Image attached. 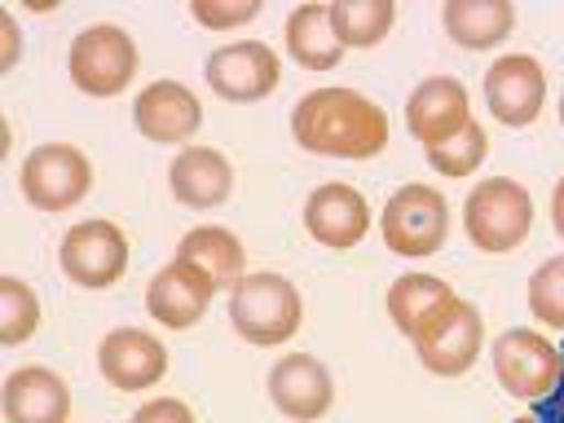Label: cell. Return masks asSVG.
I'll return each instance as SVG.
<instances>
[{
	"instance_id": "obj_2",
	"label": "cell",
	"mask_w": 564,
	"mask_h": 423,
	"mask_svg": "<svg viewBox=\"0 0 564 423\" xmlns=\"http://www.w3.org/2000/svg\"><path fill=\"white\" fill-rule=\"evenodd\" d=\"M304 322V300L295 291L291 278L282 273H247L234 291H229V326L238 330V339L256 344V348H282Z\"/></svg>"
},
{
	"instance_id": "obj_24",
	"label": "cell",
	"mask_w": 564,
	"mask_h": 423,
	"mask_svg": "<svg viewBox=\"0 0 564 423\" xmlns=\"http://www.w3.org/2000/svg\"><path fill=\"white\" fill-rule=\"evenodd\" d=\"M330 22L344 48H375L397 22V4L392 0H335Z\"/></svg>"
},
{
	"instance_id": "obj_1",
	"label": "cell",
	"mask_w": 564,
	"mask_h": 423,
	"mask_svg": "<svg viewBox=\"0 0 564 423\" xmlns=\"http://www.w3.org/2000/svg\"><path fill=\"white\" fill-rule=\"evenodd\" d=\"M291 137L300 150L322 154V159H375L388 150L392 128L388 110L344 84L308 88L291 106Z\"/></svg>"
},
{
	"instance_id": "obj_7",
	"label": "cell",
	"mask_w": 564,
	"mask_h": 423,
	"mask_svg": "<svg viewBox=\"0 0 564 423\" xmlns=\"http://www.w3.org/2000/svg\"><path fill=\"white\" fill-rule=\"evenodd\" d=\"M494 375L516 401H546L564 379V348L542 330L511 326L494 339Z\"/></svg>"
},
{
	"instance_id": "obj_12",
	"label": "cell",
	"mask_w": 564,
	"mask_h": 423,
	"mask_svg": "<svg viewBox=\"0 0 564 423\" xmlns=\"http://www.w3.org/2000/svg\"><path fill=\"white\" fill-rule=\"evenodd\" d=\"M467 123H471V97H467L463 79H454V75H427V79H419L410 88V97H405V128H410V137L423 150L445 145Z\"/></svg>"
},
{
	"instance_id": "obj_30",
	"label": "cell",
	"mask_w": 564,
	"mask_h": 423,
	"mask_svg": "<svg viewBox=\"0 0 564 423\" xmlns=\"http://www.w3.org/2000/svg\"><path fill=\"white\" fill-rule=\"evenodd\" d=\"M0 35H4V57H0V70H9V66L18 62V48H22V35H18V22H13V13H9V9L0 13Z\"/></svg>"
},
{
	"instance_id": "obj_32",
	"label": "cell",
	"mask_w": 564,
	"mask_h": 423,
	"mask_svg": "<svg viewBox=\"0 0 564 423\" xmlns=\"http://www.w3.org/2000/svg\"><path fill=\"white\" fill-rule=\"evenodd\" d=\"M551 229L564 238V176H560L555 189H551Z\"/></svg>"
},
{
	"instance_id": "obj_16",
	"label": "cell",
	"mask_w": 564,
	"mask_h": 423,
	"mask_svg": "<svg viewBox=\"0 0 564 423\" xmlns=\"http://www.w3.org/2000/svg\"><path fill=\"white\" fill-rule=\"evenodd\" d=\"M132 123L154 145H181L203 128V101L181 79H154L137 93Z\"/></svg>"
},
{
	"instance_id": "obj_33",
	"label": "cell",
	"mask_w": 564,
	"mask_h": 423,
	"mask_svg": "<svg viewBox=\"0 0 564 423\" xmlns=\"http://www.w3.org/2000/svg\"><path fill=\"white\" fill-rule=\"evenodd\" d=\"M511 423H542L538 414H520V419H511Z\"/></svg>"
},
{
	"instance_id": "obj_34",
	"label": "cell",
	"mask_w": 564,
	"mask_h": 423,
	"mask_svg": "<svg viewBox=\"0 0 564 423\" xmlns=\"http://www.w3.org/2000/svg\"><path fill=\"white\" fill-rule=\"evenodd\" d=\"M560 128H564V93H560Z\"/></svg>"
},
{
	"instance_id": "obj_13",
	"label": "cell",
	"mask_w": 564,
	"mask_h": 423,
	"mask_svg": "<svg viewBox=\"0 0 564 423\" xmlns=\"http://www.w3.org/2000/svg\"><path fill=\"white\" fill-rule=\"evenodd\" d=\"M300 216H304L308 238L330 251H348L370 234V203L357 185H344V181H326L308 189Z\"/></svg>"
},
{
	"instance_id": "obj_28",
	"label": "cell",
	"mask_w": 564,
	"mask_h": 423,
	"mask_svg": "<svg viewBox=\"0 0 564 423\" xmlns=\"http://www.w3.org/2000/svg\"><path fill=\"white\" fill-rule=\"evenodd\" d=\"M189 18L207 31H238L260 18V0H189Z\"/></svg>"
},
{
	"instance_id": "obj_22",
	"label": "cell",
	"mask_w": 564,
	"mask_h": 423,
	"mask_svg": "<svg viewBox=\"0 0 564 423\" xmlns=\"http://www.w3.org/2000/svg\"><path fill=\"white\" fill-rule=\"evenodd\" d=\"M286 53L295 66L304 70H330L339 66L344 57V44L335 35V22H330V4L326 0H304L286 13Z\"/></svg>"
},
{
	"instance_id": "obj_11",
	"label": "cell",
	"mask_w": 564,
	"mask_h": 423,
	"mask_svg": "<svg viewBox=\"0 0 564 423\" xmlns=\"http://www.w3.org/2000/svg\"><path fill=\"white\" fill-rule=\"evenodd\" d=\"M485 106L502 128L538 123L546 106V70L533 53H502L485 70Z\"/></svg>"
},
{
	"instance_id": "obj_25",
	"label": "cell",
	"mask_w": 564,
	"mask_h": 423,
	"mask_svg": "<svg viewBox=\"0 0 564 423\" xmlns=\"http://www.w3.org/2000/svg\"><path fill=\"white\" fill-rule=\"evenodd\" d=\"M40 295H35V286L31 282H22V278H13V273H4L0 278V344H22V339H31L35 330H40Z\"/></svg>"
},
{
	"instance_id": "obj_29",
	"label": "cell",
	"mask_w": 564,
	"mask_h": 423,
	"mask_svg": "<svg viewBox=\"0 0 564 423\" xmlns=\"http://www.w3.org/2000/svg\"><path fill=\"white\" fill-rule=\"evenodd\" d=\"M128 423H198V419L181 397H150V401H141L132 410Z\"/></svg>"
},
{
	"instance_id": "obj_20",
	"label": "cell",
	"mask_w": 564,
	"mask_h": 423,
	"mask_svg": "<svg viewBox=\"0 0 564 423\" xmlns=\"http://www.w3.org/2000/svg\"><path fill=\"white\" fill-rule=\"evenodd\" d=\"M176 260H185L189 269H198L216 291H234L247 278V247L225 225H194L176 242Z\"/></svg>"
},
{
	"instance_id": "obj_26",
	"label": "cell",
	"mask_w": 564,
	"mask_h": 423,
	"mask_svg": "<svg viewBox=\"0 0 564 423\" xmlns=\"http://www.w3.org/2000/svg\"><path fill=\"white\" fill-rule=\"evenodd\" d=\"M423 154H427V163H432L441 176H471V172L485 163V154H489V132H485L480 119H471L458 137H449L445 145H432V150H423Z\"/></svg>"
},
{
	"instance_id": "obj_4",
	"label": "cell",
	"mask_w": 564,
	"mask_h": 423,
	"mask_svg": "<svg viewBox=\"0 0 564 423\" xmlns=\"http://www.w3.org/2000/svg\"><path fill=\"white\" fill-rule=\"evenodd\" d=\"M137 66H141L137 40L119 22H88L70 40V53H66L70 84L84 97H119V93H128V84L137 79Z\"/></svg>"
},
{
	"instance_id": "obj_23",
	"label": "cell",
	"mask_w": 564,
	"mask_h": 423,
	"mask_svg": "<svg viewBox=\"0 0 564 423\" xmlns=\"http://www.w3.org/2000/svg\"><path fill=\"white\" fill-rule=\"evenodd\" d=\"M441 22H445V35L458 48L485 53V48H494V44H502L511 35L516 4L511 0H445Z\"/></svg>"
},
{
	"instance_id": "obj_21",
	"label": "cell",
	"mask_w": 564,
	"mask_h": 423,
	"mask_svg": "<svg viewBox=\"0 0 564 423\" xmlns=\"http://www.w3.org/2000/svg\"><path fill=\"white\" fill-rule=\"evenodd\" d=\"M458 300V291L445 282V278H436V273H423V269H410V273H401V278H392V286H388V317H392V326L405 335V339H419L449 304Z\"/></svg>"
},
{
	"instance_id": "obj_9",
	"label": "cell",
	"mask_w": 564,
	"mask_h": 423,
	"mask_svg": "<svg viewBox=\"0 0 564 423\" xmlns=\"http://www.w3.org/2000/svg\"><path fill=\"white\" fill-rule=\"evenodd\" d=\"M414 344V357L427 375H441V379H458L476 366L480 348H485V322H480V308L471 300H454Z\"/></svg>"
},
{
	"instance_id": "obj_6",
	"label": "cell",
	"mask_w": 564,
	"mask_h": 423,
	"mask_svg": "<svg viewBox=\"0 0 564 423\" xmlns=\"http://www.w3.org/2000/svg\"><path fill=\"white\" fill-rule=\"evenodd\" d=\"M18 185L35 212H70L93 189V163L70 141H44L22 159Z\"/></svg>"
},
{
	"instance_id": "obj_17",
	"label": "cell",
	"mask_w": 564,
	"mask_h": 423,
	"mask_svg": "<svg viewBox=\"0 0 564 423\" xmlns=\"http://www.w3.org/2000/svg\"><path fill=\"white\" fill-rule=\"evenodd\" d=\"M212 295H216V286H212L198 269H189L185 260L172 256V260L150 278V286H145V313H150L159 326H167V330H189V326H198V317L207 313Z\"/></svg>"
},
{
	"instance_id": "obj_19",
	"label": "cell",
	"mask_w": 564,
	"mask_h": 423,
	"mask_svg": "<svg viewBox=\"0 0 564 423\" xmlns=\"http://www.w3.org/2000/svg\"><path fill=\"white\" fill-rule=\"evenodd\" d=\"M167 189L194 212H212L234 194V163L216 145H181L167 163Z\"/></svg>"
},
{
	"instance_id": "obj_18",
	"label": "cell",
	"mask_w": 564,
	"mask_h": 423,
	"mask_svg": "<svg viewBox=\"0 0 564 423\" xmlns=\"http://www.w3.org/2000/svg\"><path fill=\"white\" fill-rule=\"evenodd\" d=\"M0 410H4V423H66L70 388L48 366H18L4 375Z\"/></svg>"
},
{
	"instance_id": "obj_31",
	"label": "cell",
	"mask_w": 564,
	"mask_h": 423,
	"mask_svg": "<svg viewBox=\"0 0 564 423\" xmlns=\"http://www.w3.org/2000/svg\"><path fill=\"white\" fill-rule=\"evenodd\" d=\"M538 405H542V414H538L542 423H564V379H560V388H555L546 401H538Z\"/></svg>"
},
{
	"instance_id": "obj_5",
	"label": "cell",
	"mask_w": 564,
	"mask_h": 423,
	"mask_svg": "<svg viewBox=\"0 0 564 423\" xmlns=\"http://www.w3.org/2000/svg\"><path fill=\"white\" fill-rule=\"evenodd\" d=\"M379 234H383V247L405 256V260H423V256H436L449 238V203L441 189L432 185H401L388 203H383V216H379Z\"/></svg>"
},
{
	"instance_id": "obj_27",
	"label": "cell",
	"mask_w": 564,
	"mask_h": 423,
	"mask_svg": "<svg viewBox=\"0 0 564 423\" xmlns=\"http://www.w3.org/2000/svg\"><path fill=\"white\" fill-rule=\"evenodd\" d=\"M529 313L542 326L564 330V256H551L546 264L533 269V278H529Z\"/></svg>"
},
{
	"instance_id": "obj_14",
	"label": "cell",
	"mask_w": 564,
	"mask_h": 423,
	"mask_svg": "<svg viewBox=\"0 0 564 423\" xmlns=\"http://www.w3.org/2000/svg\"><path fill=\"white\" fill-rule=\"evenodd\" d=\"M97 370L115 392H141L167 375V348L141 326H115L97 344Z\"/></svg>"
},
{
	"instance_id": "obj_15",
	"label": "cell",
	"mask_w": 564,
	"mask_h": 423,
	"mask_svg": "<svg viewBox=\"0 0 564 423\" xmlns=\"http://www.w3.org/2000/svg\"><path fill=\"white\" fill-rule=\"evenodd\" d=\"M269 401L295 423H317L335 405V379L313 352H282L269 366Z\"/></svg>"
},
{
	"instance_id": "obj_3",
	"label": "cell",
	"mask_w": 564,
	"mask_h": 423,
	"mask_svg": "<svg viewBox=\"0 0 564 423\" xmlns=\"http://www.w3.org/2000/svg\"><path fill=\"white\" fill-rule=\"evenodd\" d=\"M533 229V198L511 176H485L463 198V234L485 256L516 251Z\"/></svg>"
},
{
	"instance_id": "obj_10",
	"label": "cell",
	"mask_w": 564,
	"mask_h": 423,
	"mask_svg": "<svg viewBox=\"0 0 564 423\" xmlns=\"http://www.w3.org/2000/svg\"><path fill=\"white\" fill-rule=\"evenodd\" d=\"M203 79L225 101H260L282 79V57L264 40H229L207 53Z\"/></svg>"
},
{
	"instance_id": "obj_8",
	"label": "cell",
	"mask_w": 564,
	"mask_h": 423,
	"mask_svg": "<svg viewBox=\"0 0 564 423\" xmlns=\"http://www.w3.org/2000/svg\"><path fill=\"white\" fill-rule=\"evenodd\" d=\"M57 269L84 291H106L128 273V234L101 216L79 220L57 242Z\"/></svg>"
}]
</instances>
